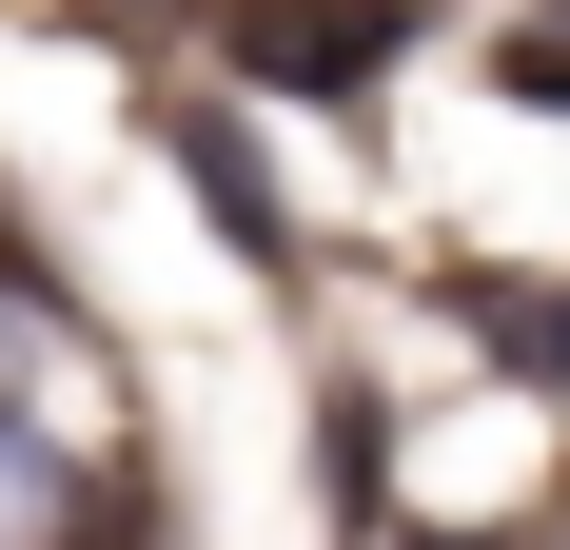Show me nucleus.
<instances>
[{
	"mask_svg": "<svg viewBox=\"0 0 570 550\" xmlns=\"http://www.w3.org/2000/svg\"><path fill=\"white\" fill-rule=\"evenodd\" d=\"M236 59L256 79H374L394 59V0H236Z\"/></svg>",
	"mask_w": 570,
	"mask_h": 550,
	"instance_id": "f257e3e1",
	"label": "nucleus"
}]
</instances>
